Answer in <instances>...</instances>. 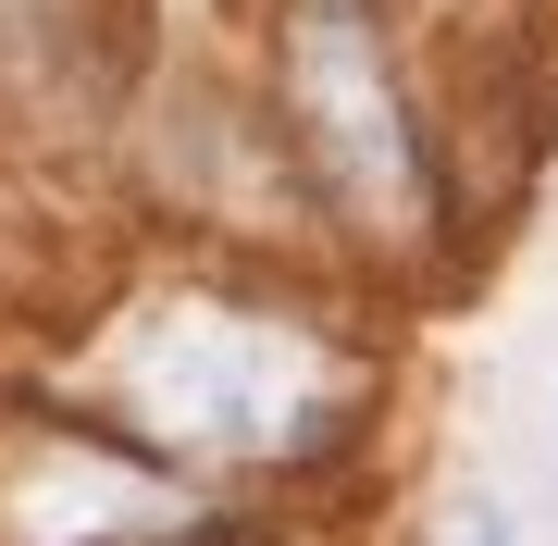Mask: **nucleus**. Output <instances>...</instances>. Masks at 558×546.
Here are the masks:
<instances>
[{
    "label": "nucleus",
    "mask_w": 558,
    "mask_h": 546,
    "mask_svg": "<svg viewBox=\"0 0 558 546\" xmlns=\"http://www.w3.org/2000/svg\"><path fill=\"white\" fill-rule=\"evenodd\" d=\"M286 87H299V124L323 137V174H336L360 211H398L410 199V112H398V87H385V62H373V25L311 13L299 38H286Z\"/></svg>",
    "instance_id": "1"
},
{
    "label": "nucleus",
    "mask_w": 558,
    "mask_h": 546,
    "mask_svg": "<svg viewBox=\"0 0 558 546\" xmlns=\"http://www.w3.org/2000/svg\"><path fill=\"white\" fill-rule=\"evenodd\" d=\"M149 410L161 435H199V447H274L299 423V361H286V336H236L199 311V361H161L149 348Z\"/></svg>",
    "instance_id": "2"
},
{
    "label": "nucleus",
    "mask_w": 558,
    "mask_h": 546,
    "mask_svg": "<svg viewBox=\"0 0 558 546\" xmlns=\"http://www.w3.org/2000/svg\"><path fill=\"white\" fill-rule=\"evenodd\" d=\"M459 546H509V534H459Z\"/></svg>",
    "instance_id": "3"
}]
</instances>
